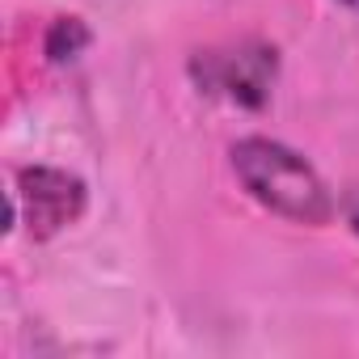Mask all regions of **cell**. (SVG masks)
I'll return each instance as SVG.
<instances>
[{
  "instance_id": "obj_4",
  "label": "cell",
  "mask_w": 359,
  "mask_h": 359,
  "mask_svg": "<svg viewBox=\"0 0 359 359\" xmlns=\"http://www.w3.org/2000/svg\"><path fill=\"white\" fill-rule=\"evenodd\" d=\"M89 43H93V34H89V26H85L81 18H55L51 30H47V39H43V51H47L51 64H68V60H76Z\"/></svg>"
},
{
  "instance_id": "obj_2",
  "label": "cell",
  "mask_w": 359,
  "mask_h": 359,
  "mask_svg": "<svg viewBox=\"0 0 359 359\" xmlns=\"http://www.w3.org/2000/svg\"><path fill=\"white\" fill-rule=\"evenodd\" d=\"M191 81L203 97H220L241 110H258L271 102L279 81V51L262 39L220 43L191 55Z\"/></svg>"
},
{
  "instance_id": "obj_5",
  "label": "cell",
  "mask_w": 359,
  "mask_h": 359,
  "mask_svg": "<svg viewBox=\"0 0 359 359\" xmlns=\"http://www.w3.org/2000/svg\"><path fill=\"white\" fill-rule=\"evenodd\" d=\"M346 220H351V229H355V237H359V199H351V212H346Z\"/></svg>"
},
{
  "instance_id": "obj_1",
  "label": "cell",
  "mask_w": 359,
  "mask_h": 359,
  "mask_svg": "<svg viewBox=\"0 0 359 359\" xmlns=\"http://www.w3.org/2000/svg\"><path fill=\"white\" fill-rule=\"evenodd\" d=\"M233 173L258 208H266L292 224L321 229L334 216V199H330V187L321 182V173L296 148H287L279 140H266V135L237 140Z\"/></svg>"
},
{
  "instance_id": "obj_3",
  "label": "cell",
  "mask_w": 359,
  "mask_h": 359,
  "mask_svg": "<svg viewBox=\"0 0 359 359\" xmlns=\"http://www.w3.org/2000/svg\"><path fill=\"white\" fill-rule=\"evenodd\" d=\"M85 203L89 191L76 173L55 165H22L9 199V224L22 220L30 241H51L85 216Z\"/></svg>"
},
{
  "instance_id": "obj_6",
  "label": "cell",
  "mask_w": 359,
  "mask_h": 359,
  "mask_svg": "<svg viewBox=\"0 0 359 359\" xmlns=\"http://www.w3.org/2000/svg\"><path fill=\"white\" fill-rule=\"evenodd\" d=\"M338 5H346V9H355V13H359V0H338Z\"/></svg>"
}]
</instances>
